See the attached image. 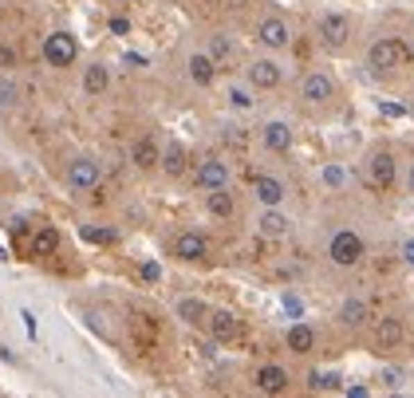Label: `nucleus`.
Wrapping results in <instances>:
<instances>
[{"instance_id":"nucleus-1","label":"nucleus","mask_w":414,"mask_h":398,"mask_svg":"<svg viewBox=\"0 0 414 398\" xmlns=\"http://www.w3.org/2000/svg\"><path fill=\"white\" fill-rule=\"evenodd\" d=\"M411 60H414V51L406 48L399 36H383L367 48V63H371L375 72H395V67H406Z\"/></svg>"},{"instance_id":"nucleus-2","label":"nucleus","mask_w":414,"mask_h":398,"mask_svg":"<svg viewBox=\"0 0 414 398\" xmlns=\"http://www.w3.org/2000/svg\"><path fill=\"white\" fill-rule=\"evenodd\" d=\"M363 253H367V244H363V237H359L355 229H340L336 237H331V244H328L331 265H340V268H355L359 260H363Z\"/></svg>"},{"instance_id":"nucleus-3","label":"nucleus","mask_w":414,"mask_h":398,"mask_svg":"<svg viewBox=\"0 0 414 398\" xmlns=\"http://www.w3.org/2000/svg\"><path fill=\"white\" fill-rule=\"evenodd\" d=\"M75 56H79V44H75L72 32H51V36L44 40V60H48L51 67H72Z\"/></svg>"},{"instance_id":"nucleus-4","label":"nucleus","mask_w":414,"mask_h":398,"mask_svg":"<svg viewBox=\"0 0 414 398\" xmlns=\"http://www.w3.org/2000/svg\"><path fill=\"white\" fill-rule=\"evenodd\" d=\"M256 44L268 51H284L292 44V28L284 24L281 16H265V20L256 24Z\"/></svg>"},{"instance_id":"nucleus-5","label":"nucleus","mask_w":414,"mask_h":398,"mask_svg":"<svg viewBox=\"0 0 414 398\" xmlns=\"http://www.w3.org/2000/svg\"><path fill=\"white\" fill-rule=\"evenodd\" d=\"M351 36V20L343 13H324L320 16V40L328 44V48H343Z\"/></svg>"},{"instance_id":"nucleus-6","label":"nucleus","mask_w":414,"mask_h":398,"mask_svg":"<svg viewBox=\"0 0 414 398\" xmlns=\"http://www.w3.org/2000/svg\"><path fill=\"white\" fill-rule=\"evenodd\" d=\"M174 256L178 260H185V265H197V260H206L209 256V241L201 237V233H178V241H174Z\"/></svg>"},{"instance_id":"nucleus-7","label":"nucleus","mask_w":414,"mask_h":398,"mask_svg":"<svg viewBox=\"0 0 414 398\" xmlns=\"http://www.w3.org/2000/svg\"><path fill=\"white\" fill-rule=\"evenodd\" d=\"M67 185H72L75 193H87L99 185V162H91V158H75L72 166H67Z\"/></svg>"},{"instance_id":"nucleus-8","label":"nucleus","mask_w":414,"mask_h":398,"mask_svg":"<svg viewBox=\"0 0 414 398\" xmlns=\"http://www.w3.org/2000/svg\"><path fill=\"white\" fill-rule=\"evenodd\" d=\"M331 95H336V83H331V75L308 72L304 79H300V99H304V103H328Z\"/></svg>"},{"instance_id":"nucleus-9","label":"nucleus","mask_w":414,"mask_h":398,"mask_svg":"<svg viewBox=\"0 0 414 398\" xmlns=\"http://www.w3.org/2000/svg\"><path fill=\"white\" fill-rule=\"evenodd\" d=\"M249 87H256V91H272V87H281V63H272V60H253L249 63Z\"/></svg>"},{"instance_id":"nucleus-10","label":"nucleus","mask_w":414,"mask_h":398,"mask_svg":"<svg viewBox=\"0 0 414 398\" xmlns=\"http://www.w3.org/2000/svg\"><path fill=\"white\" fill-rule=\"evenodd\" d=\"M206 327H209V335L217 339V343H233V339L241 335V320L233 312H209V320H206Z\"/></svg>"},{"instance_id":"nucleus-11","label":"nucleus","mask_w":414,"mask_h":398,"mask_svg":"<svg viewBox=\"0 0 414 398\" xmlns=\"http://www.w3.org/2000/svg\"><path fill=\"white\" fill-rule=\"evenodd\" d=\"M229 185V166L217 162V158H206L201 166H197V190H225Z\"/></svg>"},{"instance_id":"nucleus-12","label":"nucleus","mask_w":414,"mask_h":398,"mask_svg":"<svg viewBox=\"0 0 414 398\" xmlns=\"http://www.w3.org/2000/svg\"><path fill=\"white\" fill-rule=\"evenodd\" d=\"M260 142L272 150V154H288L292 150V126L288 122H265V131H260Z\"/></svg>"},{"instance_id":"nucleus-13","label":"nucleus","mask_w":414,"mask_h":398,"mask_svg":"<svg viewBox=\"0 0 414 398\" xmlns=\"http://www.w3.org/2000/svg\"><path fill=\"white\" fill-rule=\"evenodd\" d=\"M288 383H292V379H288V371H284V367H276V363H265V367L256 371V386H260L265 395H284V390H288Z\"/></svg>"},{"instance_id":"nucleus-14","label":"nucleus","mask_w":414,"mask_h":398,"mask_svg":"<svg viewBox=\"0 0 414 398\" xmlns=\"http://www.w3.org/2000/svg\"><path fill=\"white\" fill-rule=\"evenodd\" d=\"M253 193H256V201H260V206L276 209V206L284 201V181H281V178H268V174H260V178H256V185H253Z\"/></svg>"},{"instance_id":"nucleus-15","label":"nucleus","mask_w":414,"mask_h":398,"mask_svg":"<svg viewBox=\"0 0 414 398\" xmlns=\"http://www.w3.org/2000/svg\"><path fill=\"white\" fill-rule=\"evenodd\" d=\"M185 67H190V79H194L197 87H209L213 79H217V60H213V56H201V51H194Z\"/></svg>"},{"instance_id":"nucleus-16","label":"nucleus","mask_w":414,"mask_h":398,"mask_svg":"<svg viewBox=\"0 0 414 398\" xmlns=\"http://www.w3.org/2000/svg\"><path fill=\"white\" fill-rule=\"evenodd\" d=\"M284 343H288L292 355H312V351H316V331H312L308 324H292L288 327V335H284Z\"/></svg>"},{"instance_id":"nucleus-17","label":"nucleus","mask_w":414,"mask_h":398,"mask_svg":"<svg viewBox=\"0 0 414 398\" xmlns=\"http://www.w3.org/2000/svg\"><path fill=\"white\" fill-rule=\"evenodd\" d=\"M158 158H162V150H158V142H154L150 134H147V138H138V142L131 146V162L138 169H154V166H158Z\"/></svg>"},{"instance_id":"nucleus-18","label":"nucleus","mask_w":414,"mask_h":398,"mask_svg":"<svg viewBox=\"0 0 414 398\" xmlns=\"http://www.w3.org/2000/svg\"><path fill=\"white\" fill-rule=\"evenodd\" d=\"M371 181H375L379 190H390V185H395V158H390L387 150L371 154Z\"/></svg>"},{"instance_id":"nucleus-19","label":"nucleus","mask_w":414,"mask_h":398,"mask_svg":"<svg viewBox=\"0 0 414 398\" xmlns=\"http://www.w3.org/2000/svg\"><path fill=\"white\" fill-rule=\"evenodd\" d=\"M402 343V320H395V315H387V320H379L375 324V347L390 351Z\"/></svg>"},{"instance_id":"nucleus-20","label":"nucleus","mask_w":414,"mask_h":398,"mask_svg":"<svg viewBox=\"0 0 414 398\" xmlns=\"http://www.w3.org/2000/svg\"><path fill=\"white\" fill-rule=\"evenodd\" d=\"M206 209L213 213V217L229 221L233 213H237V206H233V193H229V185H225V190H209V193H206Z\"/></svg>"},{"instance_id":"nucleus-21","label":"nucleus","mask_w":414,"mask_h":398,"mask_svg":"<svg viewBox=\"0 0 414 398\" xmlns=\"http://www.w3.org/2000/svg\"><path fill=\"white\" fill-rule=\"evenodd\" d=\"M288 225H292V221L281 213V206L268 209V213H260V221H256V229L265 233V237H284V233H288Z\"/></svg>"},{"instance_id":"nucleus-22","label":"nucleus","mask_w":414,"mask_h":398,"mask_svg":"<svg viewBox=\"0 0 414 398\" xmlns=\"http://www.w3.org/2000/svg\"><path fill=\"white\" fill-rule=\"evenodd\" d=\"M158 166L166 169V174H170V178H178V174H185V146L170 142V146H166V150H162Z\"/></svg>"},{"instance_id":"nucleus-23","label":"nucleus","mask_w":414,"mask_h":398,"mask_svg":"<svg viewBox=\"0 0 414 398\" xmlns=\"http://www.w3.org/2000/svg\"><path fill=\"white\" fill-rule=\"evenodd\" d=\"M107 83H110V72L103 67V63H91V67L83 72V91L87 95H103Z\"/></svg>"},{"instance_id":"nucleus-24","label":"nucleus","mask_w":414,"mask_h":398,"mask_svg":"<svg viewBox=\"0 0 414 398\" xmlns=\"http://www.w3.org/2000/svg\"><path fill=\"white\" fill-rule=\"evenodd\" d=\"M178 320H185V324H206L209 308L201 300H194V296H182V300H178Z\"/></svg>"},{"instance_id":"nucleus-25","label":"nucleus","mask_w":414,"mask_h":398,"mask_svg":"<svg viewBox=\"0 0 414 398\" xmlns=\"http://www.w3.org/2000/svg\"><path fill=\"white\" fill-rule=\"evenodd\" d=\"M340 324L343 327H363L367 324V304L355 300V296H351V300H343L340 304Z\"/></svg>"},{"instance_id":"nucleus-26","label":"nucleus","mask_w":414,"mask_h":398,"mask_svg":"<svg viewBox=\"0 0 414 398\" xmlns=\"http://www.w3.org/2000/svg\"><path fill=\"white\" fill-rule=\"evenodd\" d=\"M56 249H60V233L51 229V225H44L36 233V241H32V256H51Z\"/></svg>"},{"instance_id":"nucleus-27","label":"nucleus","mask_w":414,"mask_h":398,"mask_svg":"<svg viewBox=\"0 0 414 398\" xmlns=\"http://www.w3.org/2000/svg\"><path fill=\"white\" fill-rule=\"evenodd\" d=\"M83 241H91V244H110L115 241V229H95V225H83Z\"/></svg>"},{"instance_id":"nucleus-28","label":"nucleus","mask_w":414,"mask_h":398,"mask_svg":"<svg viewBox=\"0 0 414 398\" xmlns=\"http://www.w3.org/2000/svg\"><path fill=\"white\" fill-rule=\"evenodd\" d=\"M229 51H233V44H229V36H213L209 40V56H213V60H229Z\"/></svg>"},{"instance_id":"nucleus-29","label":"nucleus","mask_w":414,"mask_h":398,"mask_svg":"<svg viewBox=\"0 0 414 398\" xmlns=\"http://www.w3.org/2000/svg\"><path fill=\"white\" fill-rule=\"evenodd\" d=\"M336 383H340L336 374H320V371L308 374V386H312V390H336Z\"/></svg>"},{"instance_id":"nucleus-30","label":"nucleus","mask_w":414,"mask_h":398,"mask_svg":"<svg viewBox=\"0 0 414 398\" xmlns=\"http://www.w3.org/2000/svg\"><path fill=\"white\" fill-rule=\"evenodd\" d=\"M229 103H233L237 110H249V107H253V99H249V91H241V87H233V91H229Z\"/></svg>"},{"instance_id":"nucleus-31","label":"nucleus","mask_w":414,"mask_h":398,"mask_svg":"<svg viewBox=\"0 0 414 398\" xmlns=\"http://www.w3.org/2000/svg\"><path fill=\"white\" fill-rule=\"evenodd\" d=\"M16 99V87L13 83H0V103H13Z\"/></svg>"},{"instance_id":"nucleus-32","label":"nucleus","mask_w":414,"mask_h":398,"mask_svg":"<svg viewBox=\"0 0 414 398\" xmlns=\"http://www.w3.org/2000/svg\"><path fill=\"white\" fill-rule=\"evenodd\" d=\"M110 32H119V36H122V32H131V24H126L122 16H115V20H110Z\"/></svg>"},{"instance_id":"nucleus-33","label":"nucleus","mask_w":414,"mask_h":398,"mask_svg":"<svg viewBox=\"0 0 414 398\" xmlns=\"http://www.w3.org/2000/svg\"><path fill=\"white\" fill-rule=\"evenodd\" d=\"M142 276H147V280H158L162 268H158V265H142Z\"/></svg>"},{"instance_id":"nucleus-34","label":"nucleus","mask_w":414,"mask_h":398,"mask_svg":"<svg viewBox=\"0 0 414 398\" xmlns=\"http://www.w3.org/2000/svg\"><path fill=\"white\" fill-rule=\"evenodd\" d=\"M402 260H406V265H414V241L402 244Z\"/></svg>"},{"instance_id":"nucleus-35","label":"nucleus","mask_w":414,"mask_h":398,"mask_svg":"<svg viewBox=\"0 0 414 398\" xmlns=\"http://www.w3.org/2000/svg\"><path fill=\"white\" fill-rule=\"evenodd\" d=\"M0 67H13V51L8 48H0Z\"/></svg>"},{"instance_id":"nucleus-36","label":"nucleus","mask_w":414,"mask_h":398,"mask_svg":"<svg viewBox=\"0 0 414 398\" xmlns=\"http://www.w3.org/2000/svg\"><path fill=\"white\" fill-rule=\"evenodd\" d=\"M411 190H414V166H411Z\"/></svg>"},{"instance_id":"nucleus-37","label":"nucleus","mask_w":414,"mask_h":398,"mask_svg":"<svg viewBox=\"0 0 414 398\" xmlns=\"http://www.w3.org/2000/svg\"><path fill=\"white\" fill-rule=\"evenodd\" d=\"M0 260H8V253H4V249H0Z\"/></svg>"},{"instance_id":"nucleus-38","label":"nucleus","mask_w":414,"mask_h":398,"mask_svg":"<svg viewBox=\"0 0 414 398\" xmlns=\"http://www.w3.org/2000/svg\"><path fill=\"white\" fill-rule=\"evenodd\" d=\"M115 4H126V0H115Z\"/></svg>"}]
</instances>
